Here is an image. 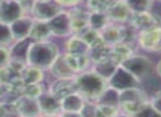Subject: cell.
I'll use <instances>...</instances> for the list:
<instances>
[{"mask_svg":"<svg viewBox=\"0 0 161 117\" xmlns=\"http://www.w3.org/2000/svg\"><path fill=\"white\" fill-rule=\"evenodd\" d=\"M76 84V91L86 101L97 103L99 96L108 88V80L92 70H85L80 72L74 78Z\"/></svg>","mask_w":161,"mask_h":117,"instance_id":"cell-1","label":"cell"},{"mask_svg":"<svg viewBox=\"0 0 161 117\" xmlns=\"http://www.w3.org/2000/svg\"><path fill=\"white\" fill-rule=\"evenodd\" d=\"M58 55L60 51L55 43L49 40L33 42L28 55V65L47 70L52 66Z\"/></svg>","mask_w":161,"mask_h":117,"instance_id":"cell-2","label":"cell"},{"mask_svg":"<svg viewBox=\"0 0 161 117\" xmlns=\"http://www.w3.org/2000/svg\"><path fill=\"white\" fill-rule=\"evenodd\" d=\"M147 102L148 96L138 86L119 91V110L127 115L136 116Z\"/></svg>","mask_w":161,"mask_h":117,"instance_id":"cell-3","label":"cell"},{"mask_svg":"<svg viewBox=\"0 0 161 117\" xmlns=\"http://www.w3.org/2000/svg\"><path fill=\"white\" fill-rule=\"evenodd\" d=\"M120 66L131 73L135 78H137L140 82L147 79L153 70V65L149 58L143 55H136V54H132L125 60H123L120 62Z\"/></svg>","mask_w":161,"mask_h":117,"instance_id":"cell-4","label":"cell"},{"mask_svg":"<svg viewBox=\"0 0 161 117\" xmlns=\"http://www.w3.org/2000/svg\"><path fill=\"white\" fill-rule=\"evenodd\" d=\"M62 11V6L55 0H34L31 16L34 20L49 21Z\"/></svg>","mask_w":161,"mask_h":117,"instance_id":"cell-5","label":"cell"},{"mask_svg":"<svg viewBox=\"0 0 161 117\" xmlns=\"http://www.w3.org/2000/svg\"><path fill=\"white\" fill-rule=\"evenodd\" d=\"M139 83H140V81L137 78H135L130 72H128L125 68H123L120 65L117 67L116 71L108 79V85L118 91L138 86Z\"/></svg>","mask_w":161,"mask_h":117,"instance_id":"cell-6","label":"cell"},{"mask_svg":"<svg viewBox=\"0 0 161 117\" xmlns=\"http://www.w3.org/2000/svg\"><path fill=\"white\" fill-rule=\"evenodd\" d=\"M138 44L147 51H161V27L140 31L138 34Z\"/></svg>","mask_w":161,"mask_h":117,"instance_id":"cell-7","label":"cell"},{"mask_svg":"<svg viewBox=\"0 0 161 117\" xmlns=\"http://www.w3.org/2000/svg\"><path fill=\"white\" fill-rule=\"evenodd\" d=\"M52 35L58 36V37H66L72 34L71 27V14L69 11H62L58 13L55 17L47 21Z\"/></svg>","mask_w":161,"mask_h":117,"instance_id":"cell-8","label":"cell"},{"mask_svg":"<svg viewBox=\"0 0 161 117\" xmlns=\"http://www.w3.org/2000/svg\"><path fill=\"white\" fill-rule=\"evenodd\" d=\"M25 16L21 3L17 0H3L0 1V21L11 24L19 18Z\"/></svg>","mask_w":161,"mask_h":117,"instance_id":"cell-9","label":"cell"},{"mask_svg":"<svg viewBox=\"0 0 161 117\" xmlns=\"http://www.w3.org/2000/svg\"><path fill=\"white\" fill-rule=\"evenodd\" d=\"M86 100L78 92H73L66 95L61 100L62 112L61 115H69V116H80V112L83 110Z\"/></svg>","mask_w":161,"mask_h":117,"instance_id":"cell-10","label":"cell"},{"mask_svg":"<svg viewBox=\"0 0 161 117\" xmlns=\"http://www.w3.org/2000/svg\"><path fill=\"white\" fill-rule=\"evenodd\" d=\"M14 105L16 112L20 115H23V116H38V115H41L38 99H34V97L21 94L14 101Z\"/></svg>","mask_w":161,"mask_h":117,"instance_id":"cell-11","label":"cell"},{"mask_svg":"<svg viewBox=\"0 0 161 117\" xmlns=\"http://www.w3.org/2000/svg\"><path fill=\"white\" fill-rule=\"evenodd\" d=\"M39 106H40L41 115H55L62 112L61 100L56 97L51 92H43L38 97Z\"/></svg>","mask_w":161,"mask_h":117,"instance_id":"cell-12","label":"cell"},{"mask_svg":"<svg viewBox=\"0 0 161 117\" xmlns=\"http://www.w3.org/2000/svg\"><path fill=\"white\" fill-rule=\"evenodd\" d=\"M34 41L31 37H25L22 40L14 41L12 46L10 47V56L11 61L20 62L23 65H28V55H29L30 47Z\"/></svg>","mask_w":161,"mask_h":117,"instance_id":"cell-13","label":"cell"},{"mask_svg":"<svg viewBox=\"0 0 161 117\" xmlns=\"http://www.w3.org/2000/svg\"><path fill=\"white\" fill-rule=\"evenodd\" d=\"M102 36L107 45H115L117 43L126 42V30L118 23L109 22L101 31Z\"/></svg>","mask_w":161,"mask_h":117,"instance_id":"cell-14","label":"cell"},{"mask_svg":"<svg viewBox=\"0 0 161 117\" xmlns=\"http://www.w3.org/2000/svg\"><path fill=\"white\" fill-rule=\"evenodd\" d=\"M107 17L109 22L114 23H125L131 18V11L128 8L125 0H117L116 2L109 8L107 11Z\"/></svg>","mask_w":161,"mask_h":117,"instance_id":"cell-15","label":"cell"},{"mask_svg":"<svg viewBox=\"0 0 161 117\" xmlns=\"http://www.w3.org/2000/svg\"><path fill=\"white\" fill-rule=\"evenodd\" d=\"M129 21L131 27L135 30H138L139 32L160 27V23L157 22L156 20V16L151 14L149 11L131 14V18H130Z\"/></svg>","mask_w":161,"mask_h":117,"instance_id":"cell-16","label":"cell"},{"mask_svg":"<svg viewBox=\"0 0 161 117\" xmlns=\"http://www.w3.org/2000/svg\"><path fill=\"white\" fill-rule=\"evenodd\" d=\"M33 22H34V19L32 17H28V16H22L18 20L12 22L10 24V27H11V32H12V35H14V41L29 37Z\"/></svg>","mask_w":161,"mask_h":117,"instance_id":"cell-17","label":"cell"},{"mask_svg":"<svg viewBox=\"0 0 161 117\" xmlns=\"http://www.w3.org/2000/svg\"><path fill=\"white\" fill-rule=\"evenodd\" d=\"M51 76H53L56 79H71V78H75L76 73L71 69L69 66L66 59L64 57V54L58 55L52 66L49 68Z\"/></svg>","mask_w":161,"mask_h":117,"instance_id":"cell-18","label":"cell"},{"mask_svg":"<svg viewBox=\"0 0 161 117\" xmlns=\"http://www.w3.org/2000/svg\"><path fill=\"white\" fill-rule=\"evenodd\" d=\"M49 92H51L56 97L62 100L63 97L71 94V93L77 92L76 91L75 80H74V78H71V79H56L50 85Z\"/></svg>","mask_w":161,"mask_h":117,"instance_id":"cell-19","label":"cell"},{"mask_svg":"<svg viewBox=\"0 0 161 117\" xmlns=\"http://www.w3.org/2000/svg\"><path fill=\"white\" fill-rule=\"evenodd\" d=\"M64 57L66 59L69 66L74 72L77 75L80 72L87 70L90 64L92 61L88 54H69L64 53Z\"/></svg>","mask_w":161,"mask_h":117,"instance_id":"cell-20","label":"cell"},{"mask_svg":"<svg viewBox=\"0 0 161 117\" xmlns=\"http://www.w3.org/2000/svg\"><path fill=\"white\" fill-rule=\"evenodd\" d=\"M21 80L23 84H34V83H42L44 80V70L39 67L27 65L21 71Z\"/></svg>","mask_w":161,"mask_h":117,"instance_id":"cell-21","label":"cell"},{"mask_svg":"<svg viewBox=\"0 0 161 117\" xmlns=\"http://www.w3.org/2000/svg\"><path fill=\"white\" fill-rule=\"evenodd\" d=\"M90 45L82 38L80 35L74 34L65 43V53L69 54H88L90 53Z\"/></svg>","mask_w":161,"mask_h":117,"instance_id":"cell-22","label":"cell"},{"mask_svg":"<svg viewBox=\"0 0 161 117\" xmlns=\"http://www.w3.org/2000/svg\"><path fill=\"white\" fill-rule=\"evenodd\" d=\"M52 35V32L50 30L47 21H40L34 20L32 25L31 32H30V37L34 42H40V41H47Z\"/></svg>","mask_w":161,"mask_h":117,"instance_id":"cell-23","label":"cell"},{"mask_svg":"<svg viewBox=\"0 0 161 117\" xmlns=\"http://www.w3.org/2000/svg\"><path fill=\"white\" fill-rule=\"evenodd\" d=\"M119 65L117 64L115 60H113L112 58L107 60H104V61L99 62H94V67H93V70L96 71L98 75H101L103 78H105L106 80H108L113 76V73L116 71L117 67Z\"/></svg>","mask_w":161,"mask_h":117,"instance_id":"cell-24","label":"cell"},{"mask_svg":"<svg viewBox=\"0 0 161 117\" xmlns=\"http://www.w3.org/2000/svg\"><path fill=\"white\" fill-rule=\"evenodd\" d=\"M80 35L82 36V38H83L88 45H90L91 48H96V47L106 45L105 41H104L103 36H102L101 31H98V30L88 27L87 30H85V31L82 34H80Z\"/></svg>","mask_w":161,"mask_h":117,"instance_id":"cell-25","label":"cell"},{"mask_svg":"<svg viewBox=\"0 0 161 117\" xmlns=\"http://www.w3.org/2000/svg\"><path fill=\"white\" fill-rule=\"evenodd\" d=\"M97 104H106V105H113L119 107V91L108 85V88L99 96Z\"/></svg>","mask_w":161,"mask_h":117,"instance_id":"cell-26","label":"cell"},{"mask_svg":"<svg viewBox=\"0 0 161 117\" xmlns=\"http://www.w3.org/2000/svg\"><path fill=\"white\" fill-rule=\"evenodd\" d=\"M108 23H109V19H108L106 13H103V12H90V16H88L90 27L102 31Z\"/></svg>","mask_w":161,"mask_h":117,"instance_id":"cell-27","label":"cell"},{"mask_svg":"<svg viewBox=\"0 0 161 117\" xmlns=\"http://www.w3.org/2000/svg\"><path fill=\"white\" fill-rule=\"evenodd\" d=\"M131 13H142L150 11L153 0H125Z\"/></svg>","mask_w":161,"mask_h":117,"instance_id":"cell-28","label":"cell"},{"mask_svg":"<svg viewBox=\"0 0 161 117\" xmlns=\"http://www.w3.org/2000/svg\"><path fill=\"white\" fill-rule=\"evenodd\" d=\"M12 42H14V38L12 35L10 24L0 21V45L8 46Z\"/></svg>","mask_w":161,"mask_h":117,"instance_id":"cell-29","label":"cell"},{"mask_svg":"<svg viewBox=\"0 0 161 117\" xmlns=\"http://www.w3.org/2000/svg\"><path fill=\"white\" fill-rule=\"evenodd\" d=\"M43 92H45V91L43 90L42 84L34 83V84H25V85H23L21 94L27 95V96H30V97H34V99H38Z\"/></svg>","mask_w":161,"mask_h":117,"instance_id":"cell-30","label":"cell"},{"mask_svg":"<svg viewBox=\"0 0 161 117\" xmlns=\"http://www.w3.org/2000/svg\"><path fill=\"white\" fill-rule=\"evenodd\" d=\"M119 114L118 106L96 104V116H115Z\"/></svg>","mask_w":161,"mask_h":117,"instance_id":"cell-31","label":"cell"},{"mask_svg":"<svg viewBox=\"0 0 161 117\" xmlns=\"http://www.w3.org/2000/svg\"><path fill=\"white\" fill-rule=\"evenodd\" d=\"M10 61H11L10 48H8V46L0 45V67H7Z\"/></svg>","mask_w":161,"mask_h":117,"instance_id":"cell-32","label":"cell"},{"mask_svg":"<svg viewBox=\"0 0 161 117\" xmlns=\"http://www.w3.org/2000/svg\"><path fill=\"white\" fill-rule=\"evenodd\" d=\"M150 103H151L152 107L154 108V110L159 114V116H161V91H158L151 97Z\"/></svg>","mask_w":161,"mask_h":117,"instance_id":"cell-33","label":"cell"},{"mask_svg":"<svg viewBox=\"0 0 161 117\" xmlns=\"http://www.w3.org/2000/svg\"><path fill=\"white\" fill-rule=\"evenodd\" d=\"M62 7H76L82 0H55Z\"/></svg>","mask_w":161,"mask_h":117,"instance_id":"cell-34","label":"cell"},{"mask_svg":"<svg viewBox=\"0 0 161 117\" xmlns=\"http://www.w3.org/2000/svg\"><path fill=\"white\" fill-rule=\"evenodd\" d=\"M156 71H157V73H158V76L161 78V59L159 60V62L157 64V66H156Z\"/></svg>","mask_w":161,"mask_h":117,"instance_id":"cell-35","label":"cell"},{"mask_svg":"<svg viewBox=\"0 0 161 117\" xmlns=\"http://www.w3.org/2000/svg\"><path fill=\"white\" fill-rule=\"evenodd\" d=\"M160 1H161V0H160Z\"/></svg>","mask_w":161,"mask_h":117,"instance_id":"cell-36","label":"cell"}]
</instances>
